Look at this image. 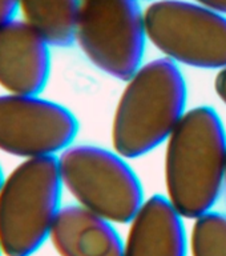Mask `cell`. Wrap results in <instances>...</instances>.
Segmentation results:
<instances>
[{"label": "cell", "mask_w": 226, "mask_h": 256, "mask_svg": "<svg viewBox=\"0 0 226 256\" xmlns=\"http://www.w3.org/2000/svg\"><path fill=\"white\" fill-rule=\"evenodd\" d=\"M225 182H226V174H225Z\"/></svg>", "instance_id": "ac0fdd59"}, {"label": "cell", "mask_w": 226, "mask_h": 256, "mask_svg": "<svg viewBox=\"0 0 226 256\" xmlns=\"http://www.w3.org/2000/svg\"><path fill=\"white\" fill-rule=\"evenodd\" d=\"M192 2H195L203 7L209 8L212 11L226 15V0H192Z\"/></svg>", "instance_id": "9a60e30c"}, {"label": "cell", "mask_w": 226, "mask_h": 256, "mask_svg": "<svg viewBox=\"0 0 226 256\" xmlns=\"http://www.w3.org/2000/svg\"><path fill=\"white\" fill-rule=\"evenodd\" d=\"M57 158L21 160L0 184V248L4 256H32L49 240L61 206Z\"/></svg>", "instance_id": "3957f363"}, {"label": "cell", "mask_w": 226, "mask_h": 256, "mask_svg": "<svg viewBox=\"0 0 226 256\" xmlns=\"http://www.w3.org/2000/svg\"><path fill=\"white\" fill-rule=\"evenodd\" d=\"M147 39L139 0H80L75 43L105 75L131 79L141 67Z\"/></svg>", "instance_id": "5b68a950"}, {"label": "cell", "mask_w": 226, "mask_h": 256, "mask_svg": "<svg viewBox=\"0 0 226 256\" xmlns=\"http://www.w3.org/2000/svg\"><path fill=\"white\" fill-rule=\"evenodd\" d=\"M168 200L185 219L212 211L226 174V134L216 110L200 106L185 112L167 140Z\"/></svg>", "instance_id": "6da1fadb"}, {"label": "cell", "mask_w": 226, "mask_h": 256, "mask_svg": "<svg viewBox=\"0 0 226 256\" xmlns=\"http://www.w3.org/2000/svg\"><path fill=\"white\" fill-rule=\"evenodd\" d=\"M80 0H19V18L35 28L52 47L75 44Z\"/></svg>", "instance_id": "8fae6325"}, {"label": "cell", "mask_w": 226, "mask_h": 256, "mask_svg": "<svg viewBox=\"0 0 226 256\" xmlns=\"http://www.w3.org/2000/svg\"><path fill=\"white\" fill-rule=\"evenodd\" d=\"M183 219L165 196L145 200L129 223L123 256H187Z\"/></svg>", "instance_id": "9c48e42d"}, {"label": "cell", "mask_w": 226, "mask_h": 256, "mask_svg": "<svg viewBox=\"0 0 226 256\" xmlns=\"http://www.w3.org/2000/svg\"><path fill=\"white\" fill-rule=\"evenodd\" d=\"M51 44L20 18L0 27V88L41 95L51 75Z\"/></svg>", "instance_id": "ba28073f"}, {"label": "cell", "mask_w": 226, "mask_h": 256, "mask_svg": "<svg viewBox=\"0 0 226 256\" xmlns=\"http://www.w3.org/2000/svg\"><path fill=\"white\" fill-rule=\"evenodd\" d=\"M79 123L65 106L40 95H0V152L21 160L57 158L71 147Z\"/></svg>", "instance_id": "52a82bcc"}, {"label": "cell", "mask_w": 226, "mask_h": 256, "mask_svg": "<svg viewBox=\"0 0 226 256\" xmlns=\"http://www.w3.org/2000/svg\"><path fill=\"white\" fill-rule=\"evenodd\" d=\"M147 38L175 63L226 67V15L195 2L155 0L144 11Z\"/></svg>", "instance_id": "8992f818"}, {"label": "cell", "mask_w": 226, "mask_h": 256, "mask_svg": "<svg viewBox=\"0 0 226 256\" xmlns=\"http://www.w3.org/2000/svg\"><path fill=\"white\" fill-rule=\"evenodd\" d=\"M192 256H226V215L211 211L197 218L191 235Z\"/></svg>", "instance_id": "7c38bea8"}, {"label": "cell", "mask_w": 226, "mask_h": 256, "mask_svg": "<svg viewBox=\"0 0 226 256\" xmlns=\"http://www.w3.org/2000/svg\"><path fill=\"white\" fill-rule=\"evenodd\" d=\"M0 256H4L3 252H1V248H0Z\"/></svg>", "instance_id": "e0dca14e"}, {"label": "cell", "mask_w": 226, "mask_h": 256, "mask_svg": "<svg viewBox=\"0 0 226 256\" xmlns=\"http://www.w3.org/2000/svg\"><path fill=\"white\" fill-rule=\"evenodd\" d=\"M215 90L221 102L226 104V67L220 70V72L216 76Z\"/></svg>", "instance_id": "5bb4252c"}, {"label": "cell", "mask_w": 226, "mask_h": 256, "mask_svg": "<svg viewBox=\"0 0 226 256\" xmlns=\"http://www.w3.org/2000/svg\"><path fill=\"white\" fill-rule=\"evenodd\" d=\"M49 240L59 256L124 255V242L112 222L80 204L60 208Z\"/></svg>", "instance_id": "30bf717a"}, {"label": "cell", "mask_w": 226, "mask_h": 256, "mask_svg": "<svg viewBox=\"0 0 226 256\" xmlns=\"http://www.w3.org/2000/svg\"><path fill=\"white\" fill-rule=\"evenodd\" d=\"M3 179H4V174H3V170H1V166H0V184H1Z\"/></svg>", "instance_id": "2e32d148"}, {"label": "cell", "mask_w": 226, "mask_h": 256, "mask_svg": "<svg viewBox=\"0 0 226 256\" xmlns=\"http://www.w3.org/2000/svg\"><path fill=\"white\" fill-rule=\"evenodd\" d=\"M125 159L97 146H71L57 156L64 190L112 223H131L145 200L139 176Z\"/></svg>", "instance_id": "277c9868"}, {"label": "cell", "mask_w": 226, "mask_h": 256, "mask_svg": "<svg viewBox=\"0 0 226 256\" xmlns=\"http://www.w3.org/2000/svg\"><path fill=\"white\" fill-rule=\"evenodd\" d=\"M187 82L168 58L144 64L127 82L112 123L117 154L135 159L167 142L185 115Z\"/></svg>", "instance_id": "7a4b0ae2"}, {"label": "cell", "mask_w": 226, "mask_h": 256, "mask_svg": "<svg viewBox=\"0 0 226 256\" xmlns=\"http://www.w3.org/2000/svg\"><path fill=\"white\" fill-rule=\"evenodd\" d=\"M19 18V0H0V27Z\"/></svg>", "instance_id": "4fadbf2b"}]
</instances>
